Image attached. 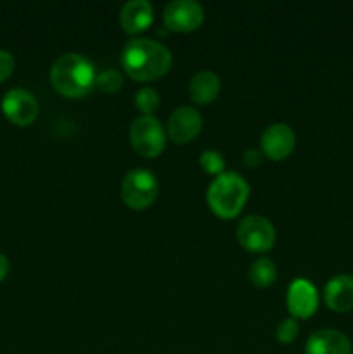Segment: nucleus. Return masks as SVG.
Listing matches in <instances>:
<instances>
[{"mask_svg": "<svg viewBox=\"0 0 353 354\" xmlns=\"http://www.w3.org/2000/svg\"><path fill=\"white\" fill-rule=\"evenodd\" d=\"M325 306L336 313H348L353 310V277L348 273L336 275L324 287Z\"/></svg>", "mask_w": 353, "mask_h": 354, "instance_id": "nucleus-13", "label": "nucleus"}, {"mask_svg": "<svg viewBox=\"0 0 353 354\" xmlns=\"http://www.w3.org/2000/svg\"><path fill=\"white\" fill-rule=\"evenodd\" d=\"M237 241L249 252H269L275 244V228L269 218L249 214L239 223Z\"/></svg>", "mask_w": 353, "mask_h": 354, "instance_id": "nucleus-6", "label": "nucleus"}, {"mask_svg": "<svg viewBox=\"0 0 353 354\" xmlns=\"http://www.w3.org/2000/svg\"><path fill=\"white\" fill-rule=\"evenodd\" d=\"M203 116L196 107L182 106L173 111L166 124V137L175 144H187L199 135Z\"/></svg>", "mask_w": 353, "mask_h": 354, "instance_id": "nucleus-9", "label": "nucleus"}, {"mask_svg": "<svg viewBox=\"0 0 353 354\" xmlns=\"http://www.w3.org/2000/svg\"><path fill=\"white\" fill-rule=\"evenodd\" d=\"M48 78L55 92L69 99H80L92 92L97 73L89 59L76 52H68L55 59Z\"/></svg>", "mask_w": 353, "mask_h": 354, "instance_id": "nucleus-2", "label": "nucleus"}, {"mask_svg": "<svg viewBox=\"0 0 353 354\" xmlns=\"http://www.w3.org/2000/svg\"><path fill=\"white\" fill-rule=\"evenodd\" d=\"M249 199V185L239 173L227 171L208 187L206 201L210 209L224 220H232L242 211Z\"/></svg>", "mask_w": 353, "mask_h": 354, "instance_id": "nucleus-3", "label": "nucleus"}, {"mask_svg": "<svg viewBox=\"0 0 353 354\" xmlns=\"http://www.w3.org/2000/svg\"><path fill=\"white\" fill-rule=\"evenodd\" d=\"M305 354H352V342L336 328H320L308 337Z\"/></svg>", "mask_w": 353, "mask_h": 354, "instance_id": "nucleus-12", "label": "nucleus"}, {"mask_svg": "<svg viewBox=\"0 0 353 354\" xmlns=\"http://www.w3.org/2000/svg\"><path fill=\"white\" fill-rule=\"evenodd\" d=\"M163 21L168 31L190 33L203 24L204 9L196 0H172L165 7Z\"/></svg>", "mask_w": 353, "mask_h": 354, "instance_id": "nucleus-7", "label": "nucleus"}, {"mask_svg": "<svg viewBox=\"0 0 353 354\" xmlns=\"http://www.w3.org/2000/svg\"><path fill=\"white\" fill-rule=\"evenodd\" d=\"M96 86L104 93H116L123 86V76L116 69H106L97 75Z\"/></svg>", "mask_w": 353, "mask_h": 354, "instance_id": "nucleus-18", "label": "nucleus"}, {"mask_svg": "<svg viewBox=\"0 0 353 354\" xmlns=\"http://www.w3.org/2000/svg\"><path fill=\"white\" fill-rule=\"evenodd\" d=\"M2 111L7 120L16 127H30L38 118V100L24 88H12L3 95Z\"/></svg>", "mask_w": 353, "mask_h": 354, "instance_id": "nucleus-8", "label": "nucleus"}, {"mask_svg": "<svg viewBox=\"0 0 353 354\" xmlns=\"http://www.w3.org/2000/svg\"><path fill=\"white\" fill-rule=\"evenodd\" d=\"M221 88V82L218 75H215L210 69L197 71L189 82V95L196 104H210L218 97Z\"/></svg>", "mask_w": 353, "mask_h": 354, "instance_id": "nucleus-15", "label": "nucleus"}, {"mask_svg": "<svg viewBox=\"0 0 353 354\" xmlns=\"http://www.w3.org/2000/svg\"><path fill=\"white\" fill-rule=\"evenodd\" d=\"M199 166L204 169V171L210 173V175L220 176L225 169V159L218 151L208 149V151L201 152Z\"/></svg>", "mask_w": 353, "mask_h": 354, "instance_id": "nucleus-19", "label": "nucleus"}, {"mask_svg": "<svg viewBox=\"0 0 353 354\" xmlns=\"http://www.w3.org/2000/svg\"><path fill=\"white\" fill-rule=\"evenodd\" d=\"M14 66H16V61H14L12 54L0 48V83L6 82L12 75Z\"/></svg>", "mask_w": 353, "mask_h": 354, "instance_id": "nucleus-21", "label": "nucleus"}, {"mask_svg": "<svg viewBox=\"0 0 353 354\" xmlns=\"http://www.w3.org/2000/svg\"><path fill=\"white\" fill-rule=\"evenodd\" d=\"M9 270H10V265H9V259L6 258V256L0 252V282H2L3 279H6L7 275H9Z\"/></svg>", "mask_w": 353, "mask_h": 354, "instance_id": "nucleus-23", "label": "nucleus"}, {"mask_svg": "<svg viewBox=\"0 0 353 354\" xmlns=\"http://www.w3.org/2000/svg\"><path fill=\"white\" fill-rule=\"evenodd\" d=\"M298 334H300V324H298L296 318H286V320L280 322V325L277 327V341L280 344H291V342L296 341Z\"/></svg>", "mask_w": 353, "mask_h": 354, "instance_id": "nucleus-20", "label": "nucleus"}, {"mask_svg": "<svg viewBox=\"0 0 353 354\" xmlns=\"http://www.w3.org/2000/svg\"><path fill=\"white\" fill-rule=\"evenodd\" d=\"M158 192V178L154 173L144 168H135L128 171L121 182V199L134 211H144L152 206Z\"/></svg>", "mask_w": 353, "mask_h": 354, "instance_id": "nucleus-4", "label": "nucleus"}, {"mask_svg": "<svg viewBox=\"0 0 353 354\" xmlns=\"http://www.w3.org/2000/svg\"><path fill=\"white\" fill-rule=\"evenodd\" d=\"M260 145H262V154L265 158L272 159V161H282L294 151L296 135L289 124L273 123L262 133Z\"/></svg>", "mask_w": 353, "mask_h": 354, "instance_id": "nucleus-10", "label": "nucleus"}, {"mask_svg": "<svg viewBox=\"0 0 353 354\" xmlns=\"http://www.w3.org/2000/svg\"><path fill=\"white\" fill-rule=\"evenodd\" d=\"M286 301L291 317L307 320L318 308L317 289H315V286L310 280L296 279L291 282Z\"/></svg>", "mask_w": 353, "mask_h": 354, "instance_id": "nucleus-11", "label": "nucleus"}, {"mask_svg": "<svg viewBox=\"0 0 353 354\" xmlns=\"http://www.w3.org/2000/svg\"><path fill=\"white\" fill-rule=\"evenodd\" d=\"M161 104L158 90L152 86H142L137 93H135V106L141 111L142 116H152L156 109Z\"/></svg>", "mask_w": 353, "mask_h": 354, "instance_id": "nucleus-17", "label": "nucleus"}, {"mask_svg": "<svg viewBox=\"0 0 353 354\" xmlns=\"http://www.w3.org/2000/svg\"><path fill=\"white\" fill-rule=\"evenodd\" d=\"M262 151H256V149H249V151H246L242 154V161H244V165L248 168H256V166L262 165Z\"/></svg>", "mask_w": 353, "mask_h": 354, "instance_id": "nucleus-22", "label": "nucleus"}, {"mask_svg": "<svg viewBox=\"0 0 353 354\" xmlns=\"http://www.w3.org/2000/svg\"><path fill=\"white\" fill-rule=\"evenodd\" d=\"M130 144L142 158H158L166 147V131L158 118H135L130 127Z\"/></svg>", "mask_w": 353, "mask_h": 354, "instance_id": "nucleus-5", "label": "nucleus"}, {"mask_svg": "<svg viewBox=\"0 0 353 354\" xmlns=\"http://www.w3.org/2000/svg\"><path fill=\"white\" fill-rule=\"evenodd\" d=\"M154 21V9L147 0H130L120 10V24L125 33L137 35L147 30Z\"/></svg>", "mask_w": 353, "mask_h": 354, "instance_id": "nucleus-14", "label": "nucleus"}, {"mask_svg": "<svg viewBox=\"0 0 353 354\" xmlns=\"http://www.w3.org/2000/svg\"><path fill=\"white\" fill-rule=\"evenodd\" d=\"M121 66L135 82H152L172 68V52L151 38H132L121 50Z\"/></svg>", "mask_w": 353, "mask_h": 354, "instance_id": "nucleus-1", "label": "nucleus"}, {"mask_svg": "<svg viewBox=\"0 0 353 354\" xmlns=\"http://www.w3.org/2000/svg\"><path fill=\"white\" fill-rule=\"evenodd\" d=\"M249 282L258 289H266L272 286L277 279V266L272 259L260 258L253 261V265L248 270Z\"/></svg>", "mask_w": 353, "mask_h": 354, "instance_id": "nucleus-16", "label": "nucleus"}]
</instances>
